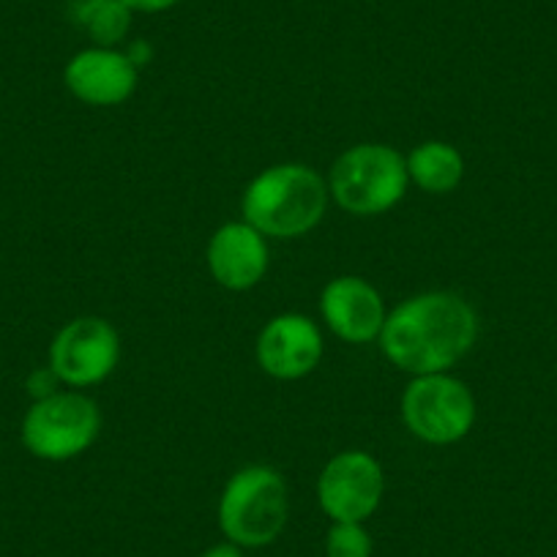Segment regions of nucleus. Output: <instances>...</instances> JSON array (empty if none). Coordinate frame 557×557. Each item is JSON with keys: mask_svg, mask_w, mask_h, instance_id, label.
Instances as JSON below:
<instances>
[{"mask_svg": "<svg viewBox=\"0 0 557 557\" xmlns=\"http://www.w3.org/2000/svg\"><path fill=\"white\" fill-rule=\"evenodd\" d=\"M479 314L459 293L430 290L391 309L380 334V350L401 372H448L475 347Z\"/></svg>", "mask_w": 557, "mask_h": 557, "instance_id": "obj_1", "label": "nucleus"}, {"mask_svg": "<svg viewBox=\"0 0 557 557\" xmlns=\"http://www.w3.org/2000/svg\"><path fill=\"white\" fill-rule=\"evenodd\" d=\"M329 181L309 164H273L249 181L240 213L265 238L293 240L312 233L325 216Z\"/></svg>", "mask_w": 557, "mask_h": 557, "instance_id": "obj_2", "label": "nucleus"}, {"mask_svg": "<svg viewBox=\"0 0 557 557\" xmlns=\"http://www.w3.org/2000/svg\"><path fill=\"white\" fill-rule=\"evenodd\" d=\"M290 517L287 484L271 465H246L230 475L219 497V528L230 544L260 549L273 544Z\"/></svg>", "mask_w": 557, "mask_h": 557, "instance_id": "obj_3", "label": "nucleus"}, {"mask_svg": "<svg viewBox=\"0 0 557 557\" xmlns=\"http://www.w3.org/2000/svg\"><path fill=\"white\" fill-rule=\"evenodd\" d=\"M410 186L407 162L396 148L361 143L342 153L329 173L331 200L352 216H380L401 202Z\"/></svg>", "mask_w": 557, "mask_h": 557, "instance_id": "obj_4", "label": "nucleus"}, {"mask_svg": "<svg viewBox=\"0 0 557 557\" xmlns=\"http://www.w3.org/2000/svg\"><path fill=\"white\" fill-rule=\"evenodd\" d=\"M401 424L430 446H454L475 426V396L451 372L421 374L407 383L399 401Z\"/></svg>", "mask_w": 557, "mask_h": 557, "instance_id": "obj_5", "label": "nucleus"}, {"mask_svg": "<svg viewBox=\"0 0 557 557\" xmlns=\"http://www.w3.org/2000/svg\"><path fill=\"white\" fill-rule=\"evenodd\" d=\"M101 432V410L83 391L36 399L23 418V446L45 462H69L88 451Z\"/></svg>", "mask_w": 557, "mask_h": 557, "instance_id": "obj_6", "label": "nucleus"}, {"mask_svg": "<svg viewBox=\"0 0 557 557\" xmlns=\"http://www.w3.org/2000/svg\"><path fill=\"white\" fill-rule=\"evenodd\" d=\"M121 361V334L96 314H83L63 325L50 345V369L69 388H88L115 372Z\"/></svg>", "mask_w": 557, "mask_h": 557, "instance_id": "obj_7", "label": "nucleus"}, {"mask_svg": "<svg viewBox=\"0 0 557 557\" xmlns=\"http://www.w3.org/2000/svg\"><path fill=\"white\" fill-rule=\"evenodd\" d=\"M383 495V465L358 448L331 457L318 479V503L331 522H367Z\"/></svg>", "mask_w": 557, "mask_h": 557, "instance_id": "obj_8", "label": "nucleus"}, {"mask_svg": "<svg viewBox=\"0 0 557 557\" xmlns=\"http://www.w3.org/2000/svg\"><path fill=\"white\" fill-rule=\"evenodd\" d=\"M323 334L307 314H276L257 336V363L273 380H301L323 361Z\"/></svg>", "mask_w": 557, "mask_h": 557, "instance_id": "obj_9", "label": "nucleus"}, {"mask_svg": "<svg viewBox=\"0 0 557 557\" xmlns=\"http://www.w3.org/2000/svg\"><path fill=\"white\" fill-rule=\"evenodd\" d=\"M69 94L88 107H117L137 90L139 66L115 47H88L63 69Z\"/></svg>", "mask_w": 557, "mask_h": 557, "instance_id": "obj_10", "label": "nucleus"}, {"mask_svg": "<svg viewBox=\"0 0 557 557\" xmlns=\"http://www.w3.org/2000/svg\"><path fill=\"white\" fill-rule=\"evenodd\" d=\"M320 314L331 334L347 345L377 342L388 318L377 287L361 276L331 278L320 293Z\"/></svg>", "mask_w": 557, "mask_h": 557, "instance_id": "obj_11", "label": "nucleus"}, {"mask_svg": "<svg viewBox=\"0 0 557 557\" xmlns=\"http://www.w3.org/2000/svg\"><path fill=\"white\" fill-rule=\"evenodd\" d=\"M208 271L224 290L246 293L265 278L271 251L265 235L257 233L249 222H227L208 240Z\"/></svg>", "mask_w": 557, "mask_h": 557, "instance_id": "obj_12", "label": "nucleus"}, {"mask_svg": "<svg viewBox=\"0 0 557 557\" xmlns=\"http://www.w3.org/2000/svg\"><path fill=\"white\" fill-rule=\"evenodd\" d=\"M410 184L426 195H448L465 178V159L459 148L443 139H426L405 157Z\"/></svg>", "mask_w": 557, "mask_h": 557, "instance_id": "obj_13", "label": "nucleus"}, {"mask_svg": "<svg viewBox=\"0 0 557 557\" xmlns=\"http://www.w3.org/2000/svg\"><path fill=\"white\" fill-rule=\"evenodd\" d=\"M69 14L94 39V47H115L132 25V12L121 0H69Z\"/></svg>", "mask_w": 557, "mask_h": 557, "instance_id": "obj_14", "label": "nucleus"}, {"mask_svg": "<svg viewBox=\"0 0 557 557\" xmlns=\"http://www.w3.org/2000/svg\"><path fill=\"white\" fill-rule=\"evenodd\" d=\"M325 557H372V535L363 522H334L325 535Z\"/></svg>", "mask_w": 557, "mask_h": 557, "instance_id": "obj_15", "label": "nucleus"}, {"mask_svg": "<svg viewBox=\"0 0 557 557\" xmlns=\"http://www.w3.org/2000/svg\"><path fill=\"white\" fill-rule=\"evenodd\" d=\"M58 385H63V383L58 380V374L52 372L50 363H47L45 369H36V372L28 377V391H30V396H34V401L47 399V396L55 394Z\"/></svg>", "mask_w": 557, "mask_h": 557, "instance_id": "obj_16", "label": "nucleus"}, {"mask_svg": "<svg viewBox=\"0 0 557 557\" xmlns=\"http://www.w3.org/2000/svg\"><path fill=\"white\" fill-rule=\"evenodd\" d=\"M123 7L128 9V12H139V14H162V12H170L173 7H178L181 0H121Z\"/></svg>", "mask_w": 557, "mask_h": 557, "instance_id": "obj_17", "label": "nucleus"}, {"mask_svg": "<svg viewBox=\"0 0 557 557\" xmlns=\"http://www.w3.org/2000/svg\"><path fill=\"white\" fill-rule=\"evenodd\" d=\"M200 557H244V552H240V546H235V544H230V541H224V544L208 546V549L202 552Z\"/></svg>", "mask_w": 557, "mask_h": 557, "instance_id": "obj_18", "label": "nucleus"}]
</instances>
